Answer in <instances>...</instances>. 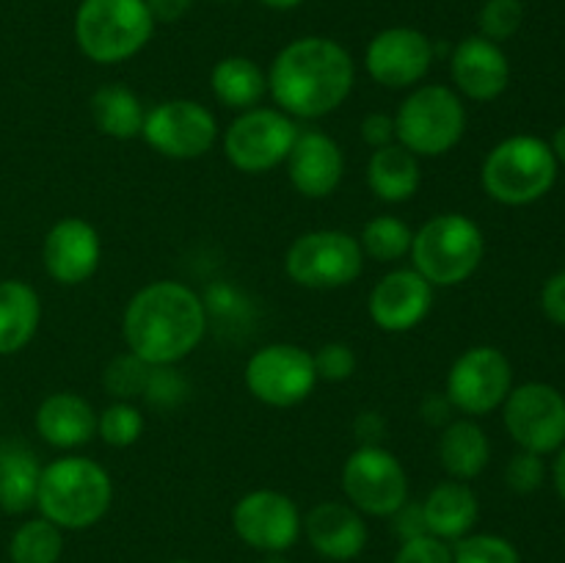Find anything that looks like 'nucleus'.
Wrapping results in <instances>:
<instances>
[{"label":"nucleus","mask_w":565,"mask_h":563,"mask_svg":"<svg viewBox=\"0 0 565 563\" xmlns=\"http://www.w3.org/2000/svg\"><path fill=\"white\" fill-rule=\"evenodd\" d=\"M204 298L185 282L158 279L127 301L121 337L127 351L149 364H177L191 357L207 334Z\"/></svg>","instance_id":"f257e3e1"},{"label":"nucleus","mask_w":565,"mask_h":563,"mask_svg":"<svg viewBox=\"0 0 565 563\" xmlns=\"http://www.w3.org/2000/svg\"><path fill=\"white\" fill-rule=\"evenodd\" d=\"M356 64L340 42L301 36L276 53L268 70V94L292 119H323L353 92Z\"/></svg>","instance_id":"f03ea898"},{"label":"nucleus","mask_w":565,"mask_h":563,"mask_svg":"<svg viewBox=\"0 0 565 563\" xmlns=\"http://www.w3.org/2000/svg\"><path fill=\"white\" fill-rule=\"evenodd\" d=\"M114 502V480L99 461L86 456H61L44 464L36 508L61 530H86L103 522Z\"/></svg>","instance_id":"7ed1b4c3"},{"label":"nucleus","mask_w":565,"mask_h":563,"mask_svg":"<svg viewBox=\"0 0 565 563\" xmlns=\"http://www.w3.org/2000/svg\"><path fill=\"white\" fill-rule=\"evenodd\" d=\"M557 180V158L539 136H508L486 155L480 182L494 202L524 208L552 191Z\"/></svg>","instance_id":"20e7f679"},{"label":"nucleus","mask_w":565,"mask_h":563,"mask_svg":"<svg viewBox=\"0 0 565 563\" xmlns=\"http://www.w3.org/2000/svg\"><path fill=\"white\" fill-rule=\"evenodd\" d=\"M408 257L434 287L463 285L486 257L483 230L463 213H439L414 232Z\"/></svg>","instance_id":"39448f33"},{"label":"nucleus","mask_w":565,"mask_h":563,"mask_svg":"<svg viewBox=\"0 0 565 563\" xmlns=\"http://www.w3.org/2000/svg\"><path fill=\"white\" fill-rule=\"evenodd\" d=\"M154 20L147 0H81L75 11L77 50L94 64H121L149 44Z\"/></svg>","instance_id":"423d86ee"},{"label":"nucleus","mask_w":565,"mask_h":563,"mask_svg":"<svg viewBox=\"0 0 565 563\" xmlns=\"http://www.w3.org/2000/svg\"><path fill=\"white\" fill-rule=\"evenodd\" d=\"M467 132V105L452 86L425 83L414 86L395 114L401 147L417 158H441L461 144Z\"/></svg>","instance_id":"0eeeda50"},{"label":"nucleus","mask_w":565,"mask_h":563,"mask_svg":"<svg viewBox=\"0 0 565 563\" xmlns=\"http://www.w3.org/2000/svg\"><path fill=\"white\" fill-rule=\"evenodd\" d=\"M285 270L307 290H340L364 270L359 237L345 230H312L298 235L285 254Z\"/></svg>","instance_id":"6e6552de"},{"label":"nucleus","mask_w":565,"mask_h":563,"mask_svg":"<svg viewBox=\"0 0 565 563\" xmlns=\"http://www.w3.org/2000/svg\"><path fill=\"white\" fill-rule=\"evenodd\" d=\"M298 130L292 116L279 108H257L241 110L230 127L224 130V155L237 171L243 174H265V171L279 169L296 144Z\"/></svg>","instance_id":"1a4fd4ad"},{"label":"nucleus","mask_w":565,"mask_h":563,"mask_svg":"<svg viewBox=\"0 0 565 563\" xmlns=\"http://www.w3.org/2000/svg\"><path fill=\"white\" fill-rule=\"evenodd\" d=\"M243 381L252 397L274 408H290L307 401L318 386L315 359L296 342H268L248 357Z\"/></svg>","instance_id":"9d476101"},{"label":"nucleus","mask_w":565,"mask_h":563,"mask_svg":"<svg viewBox=\"0 0 565 563\" xmlns=\"http://www.w3.org/2000/svg\"><path fill=\"white\" fill-rule=\"evenodd\" d=\"M345 500L364 517L390 519L408 500V475L401 458L384 445L356 447L342 464Z\"/></svg>","instance_id":"9b49d317"},{"label":"nucleus","mask_w":565,"mask_h":563,"mask_svg":"<svg viewBox=\"0 0 565 563\" xmlns=\"http://www.w3.org/2000/svg\"><path fill=\"white\" fill-rule=\"evenodd\" d=\"M502 423L522 450L557 453L565 445V395L544 381H527L508 392Z\"/></svg>","instance_id":"f8f14e48"},{"label":"nucleus","mask_w":565,"mask_h":563,"mask_svg":"<svg viewBox=\"0 0 565 563\" xmlns=\"http://www.w3.org/2000/svg\"><path fill=\"white\" fill-rule=\"evenodd\" d=\"M141 138L163 158L196 160L218 141V119L196 99H163L147 110Z\"/></svg>","instance_id":"ddd939ff"},{"label":"nucleus","mask_w":565,"mask_h":563,"mask_svg":"<svg viewBox=\"0 0 565 563\" xmlns=\"http://www.w3.org/2000/svg\"><path fill=\"white\" fill-rule=\"evenodd\" d=\"M513 390L511 359L494 346H472L450 364L445 395L456 412L467 417H486L505 403Z\"/></svg>","instance_id":"4468645a"},{"label":"nucleus","mask_w":565,"mask_h":563,"mask_svg":"<svg viewBox=\"0 0 565 563\" xmlns=\"http://www.w3.org/2000/svg\"><path fill=\"white\" fill-rule=\"evenodd\" d=\"M232 528L237 539L263 555L287 552L303 533V517L296 500L285 491L254 489L232 508Z\"/></svg>","instance_id":"2eb2a0df"},{"label":"nucleus","mask_w":565,"mask_h":563,"mask_svg":"<svg viewBox=\"0 0 565 563\" xmlns=\"http://www.w3.org/2000/svg\"><path fill=\"white\" fill-rule=\"evenodd\" d=\"M436 44L417 28H386L370 39L364 66L384 88H414L434 66Z\"/></svg>","instance_id":"dca6fc26"},{"label":"nucleus","mask_w":565,"mask_h":563,"mask_svg":"<svg viewBox=\"0 0 565 563\" xmlns=\"http://www.w3.org/2000/svg\"><path fill=\"white\" fill-rule=\"evenodd\" d=\"M42 263L53 282L77 287L97 274L103 263V237L92 221L81 215L58 219L42 241Z\"/></svg>","instance_id":"f3484780"},{"label":"nucleus","mask_w":565,"mask_h":563,"mask_svg":"<svg viewBox=\"0 0 565 563\" xmlns=\"http://www.w3.org/2000/svg\"><path fill=\"white\" fill-rule=\"evenodd\" d=\"M436 287L414 268H395L375 282L367 312L386 334H406L417 329L434 309Z\"/></svg>","instance_id":"a211bd4d"},{"label":"nucleus","mask_w":565,"mask_h":563,"mask_svg":"<svg viewBox=\"0 0 565 563\" xmlns=\"http://www.w3.org/2000/svg\"><path fill=\"white\" fill-rule=\"evenodd\" d=\"M452 88L472 103H491L511 83V64L505 50L486 36H467L450 55Z\"/></svg>","instance_id":"6ab92c4d"},{"label":"nucleus","mask_w":565,"mask_h":563,"mask_svg":"<svg viewBox=\"0 0 565 563\" xmlns=\"http://www.w3.org/2000/svg\"><path fill=\"white\" fill-rule=\"evenodd\" d=\"M285 166L303 199H329L345 177V152L329 132L298 130Z\"/></svg>","instance_id":"aec40b11"},{"label":"nucleus","mask_w":565,"mask_h":563,"mask_svg":"<svg viewBox=\"0 0 565 563\" xmlns=\"http://www.w3.org/2000/svg\"><path fill=\"white\" fill-rule=\"evenodd\" d=\"M303 535L320 557L345 563L362 555L370 530L364 513H359L351 502L326 500L303 517Z\"/></svg>","instance_id":"412c9836"},{"label":"nucleus","mask_w":565,"mask_h":563,"mask_svg":"<svg viewBox=\"0 0 565 563\" xmlns=\"http://www.w3.org/2000/svg\"><path fill=\"white\" fill-rule=\"evenodd\" d=\"M36 434L55 450H77L97 436V412L77 392H50L36 408Z\"/></svg>","instance_id":"4be33fe9"},{"label":"nucleus","mask_w":565,"mask_h":563,"mask_svg":"<svg viewBox=\"0 0 565 563\" xmlns=\"http://www.w3.org/2000/svg\"><path fill=\"white\" fill-rule=\"evenodd\" d=\"M425 524L436 539L456 544L469 535L480 519V500L467 480H441L423 500Z\"/></svg>","instance_id":"5701e85b"},{"label":"nucleus","mask_w":565,"mask_h":563,"mask_svg":"<svg viewBox=\"0 0 565 563\" xmlns=\"http://www.w3.org/2000/svg\"><path fill=\"white\" fill-rule=\"evenodd\" d=\"M42 323V298L25 279H0V357L28 348Z\"/></svg>","instance_id":"b1692460"},{"label":"nucleus","mask_w":565,"mask_h":563,"mask_svg":"<svg viewBox=\"0 0 565 563\" xmlns=\"http://www.w3.org/2000/svg\"><path fill=\"white\" fill-rule=\"evenodd\" d=\"M436 456L452 480H472L489 467L491 442L475 417H458L441 428Z\"/></svg>","instance_id":"393cba45"},{"label":"nucleus","mask_w":565,"mask_h":563,"mask_svg":"<svg viewBox=\"0 0 565 563\" xmlns=\"http://www.w3.org/2000/svg\"><path fill=\"white\" fill-rule=\"evenodd\" d=\"M419 182H423V169L417 155L397 141L373 149L367 160V185L375 199L386 204H403L417 196Z\"/></svg>","instance_id":"a878e982"},{"label":"nucleus","mask_w":565,"mask_h":563,"mask_svg":"<svg viewBox=\"0 0 565 563\" xmlns=\"http://www.w3.org/2000/svg\"><path fill=\"white\" fill-rule=\"evenodd\" d=\"M42 464L20 439L0 442V511L25 513L36 508Z\"/></svg>","instance_id":"bb28decb"},{"label":"nucleus","mask_w":565,"mask_h":563,"mask_svg":"<svg viewBox=\"0 0 565 563\" xmlns=\"http://www.w3.org/2000/svg\"><path fill=\"white\" fill-rule=\"evenodd\" d=\"M210 88L224 108L241 114L263 103L268 94V72L246 55H226L210 72Z\"/></svg>","instance_id":"cd10ccee"},{"label":"nucleus","mask_w":565,"mask_h":563,"mask_svg":"<svg viewBox=\"0 0 565 563\" xmlns=\"http://www.w3.org/2000/svg\"><path fill=\"white\" fill-rule=\"evenodd\" d=\"M92 121L103 136L116 138V141H130L138 138L147 119L141 97L130 86L121 83H105L92 94Z\"/></svg>","instance_id":"c85d7f7f"},{"label":"nucleus","mask_w":565,"mask_h":563,"mask_svg":"<svg viewBox=\"0 0 565 563\" xmlns=\"http://www.w3.org/2000/svg\"><path fill=\"white\" fill-rule=\"evenodd\" d=\"M61 555H64V530L50 519H28L11 533V563H58Z\"/></svg>","instance_id":"c756f323"},{"label":"nucleus","mask_w":565,"mask_h":563,"mask_svg":"<svg viewBox=\"0 0 565 563\" xmlns=\"http://www.w3.org/2000/svg\"><path fill=\"white\" fill-rule=\"evenodd\" d=\"M412 226L397 215H375L362 226V235H359L364 257L375 263H401L412 254Z\"/></svg>","instance_id":"7c9ffc66"},{"label":"nucleus","mask_w":565,"mask_h":563,"mask_svg":"<svg viewBox=\"0 0 565 563\" xmlns=\"http://www.w3.org/2000/svg\"><path fill=\"white\" fill-rule=\"evenodd\" d=\"M147 417L132 401H114L97 412V436L110 447H132L143 436Z\"/></svg>","instance_id":"2f4dec72"},{"label":"nucleus","mask_w":565,"mask_h":563,"mask_svg":"<svg viewBox=\"0 0 565 563\" xmlns=\"http://www.w3.org/2000/svg\"><path fill=\"white\" fill-rule=\"evenodd\" d=\"M149 373H152V364L143 362L132 351H125L105 364L103 386L114 401H136V397H143Z\"/></svg>","instance_id":"473e14b6"},{"label":"nucleus","mask_w":565,"mask_h":563,"mask_svg":"<svg viewBox=\"0 0 565 563\" xmlns=\"http://www.w3.org/2000/svg\"><path fill=\"white\" fill-rule=\"evenodd\" d=\"M452 563H522V555L502 535L469 533L452 544Z\"/></svg>","instance_id":"72a5a7b5"},{"label":"nucleus","mask_w":565,"mask_h":563,"mask_svg":"<svg viewBox=\"0 0 565 563\" xmlns=\"http://www.w3.org/2000/svg\"><path fill=\"white\" fill-rule=\"evenodd\" d=\"M524 22V3L522 0H486V6L478 14L480 36L491 42H508L519 33Z\"/></svg>","instance_id":"f704fd0d"},{"label":"nucleus","mask_w":565,"mask_h":563,"mask_svg":"<svg viewBox=\"0 0 565 563\" xmlns=\"http://www.w3.org/2000/svg\"><path fill=\"white\" fill-rule=\"evenodd\" d=\"M312 359L318 381H331V384L348 381L359 368L356 351L348 342H326L312 353Z\"/></svg>","instance_id":"c9c22d12"},{"label":"nucleus","mask_w":565,"mask_h":563,"mask_svg":"<svg viewBox=\"0 0 565 563\" xmlns=\"http://www.w3.org/2000/svg\"><path fill=\"white\" fill-rule=\"evenodd\" d=\"M185 395H188V384L185 379L177 373L174 364H152L147 390H143V401L160 408H171L180 401H185Z\"/></svg>","instance_id":"e433bc0d"},{"label":"nucleus","mask_w":565,"mask_h":563,"mask_svg":"<svg viewBox=\"0 0 565 563\" xmlns=\"http://www.w3.org/2000/svg\"><path fill=\"white\" fill-rule=\"evenodd\" d=\"M546 480V464L544 456L530 450H519L516 456L508 461L505 467V484L508 489L516 491V495H533L544 486Z\"/></svg>","instance_id":"4c0bfd02"},{"label":"nucleus","mask_w":565,"mask_h":563,"mask_svg":"<svg viewBox=\"0 0 565 563\" xmlns=\"http://www.w3.org/2000/svg\"><path fill=\"white\" fill-rule=\"evenodd\" d=\"M392 563H452V546L436 535H419V539L403 541Z\"/></svg>","instance_id":"58836bf2"},{"label":"nucleus","mask_w":565,"mask_h":563,"mask_svg":"<svg viewBox=\"0 0 565 563\" xmlns=\"http://www.w3.org/2000/svg\"><path fill=\"white\" fill-rule=\"evenodd\" d=\"M392 530L395 535L403 541L419 539V535H428V524H425V513H423V502L417 500H406L395 513H392Z\"/></svg>","instance_id":"ea45409f"},{"label":"nucleus","mask_w":565,"mask_h":563,"mask_svg":"<svg viewBox=\"0 0 565 563\" xmlns=\"http://www.w3.org/2000/svg\"><path fill=\"white\" fill-rule=\"evenodd\" d=\"M359 136H362V141L367 144L370 149L390 147V144L397 141L395 116L381 114V110H375V114H367L362 119V125H359Z\"/></svg>","instance_id":"a19ab883"},{"label":"nucleus","mask_w":565,"mask_h":563,"mask_svg":"<svg viewBox=\"0 0 565 563\" xmlns=\"http://www.w3.org/2000/svg\"><path fill=\"white\" fill-rule=\"evenodd\" d=\"M541 309H544V315L552 323L563 326L565 329V270L550 276V279L544 282V290H541Z\"/></svg>","instance_id":"79ce46f5"},{"label":"nucleus","mask_w":565,"mask_h":563,"mask_svg":"<svg viewBox=\"0 0 565 563\" xmlns=\"http://www.w3.org/2000/svg\"><path fill=\"white\" fill-rule=\"evenodd\" d=\"M353 436H356L359 447L381 445V442L386 439V419H384V414H381V412H370V408L359 412L356 417H353Z\"/></svg>","instance_id":"37998d69"},{"label":"nucleus","mask_w":565,"mask_h":563,"mask_svg":"<svg viewBox=\"0 0 565 563\" xmlns=\"http://www.w3.org/2000/svg\"><path fill=\"white\" fill-rule=\"evenodd\" d=\"M452 412H456V406H452L445 392H430V395H425L423 406H419V414H423L430 428H445L447 423H452Z\"/></svg>","instance_id":"c03bdc74"},{"label":"nucleus","mask_w":565,"mask_h":563,"mask_svg":"<svg viewBox=\"0 0 565 563\" xmlns=\"http://www.w3.org/2000/svg\"><path fill=\"white\" fill-rule=\"evenodd\" d=\"M193 0H147V9L149 14H152L154 22H163V25H169V22H180L182 17L191 11Z\"/></svg>","instance_id":"a18cd8bd"},{"label":"nucleus","mask_w":565,"mask_h":563,"mask_svg":"<svg viewBox=\"0 0 565 563\" xmlns=\"http://www.w3.org/2000/svg\"><path fill=\"white\" fill-rule=\"evenodd\" d=\"M552 480H555V489L557 495L565 500V445L557 450V458H555V467H552Z\"/></svg>","instance_id":"49530a36"},{"label":"nucleus","mask_w":565,"mask_h":563,"mask_svg":"<svg viewBox=\"0 0 565 563\" xmlns=\"http://www.w3.org/2000/svg\"><path fill=\"white\" fill-rule=\"evenodd\" d=\"M550 147H552V152H555L557 163L565 166V125L557 127V132H555V136H552Z\"/></svg>","instance_id":"de8ad7c7"},{"label":"nucleus","mask_w":565,"mask_h":563,"mask_svg":"<svg viewBox=\"0 0 565 563\" xmlns=\"http://www.w3.org/2000/svg\"><path fill=\"white\" fill-rule=\"evenodd\" d=\"M268 9H276V11H287V9H296V6H301L303 0H263Z\"/></svg>","instance_id":"09e8293b"},{"label":"nucleus","mask_w":565,"mask_h":563,"mask_svg":"<svg viewBox=\"0 0 565 563\" xmlns=\"http://www.w3.org/2000/svg\"><path fill=\"white\" fill-rule=\"evenodd\" d=\"M263 563H290V561L285 557V552H274V555H265Z\"/></svg>","instance_id":"8fccbe9b"},{"label":"nucleus","mask_w":565,"mask_h":563,"mask_svg":"<svg viewBox=\"0 0 565 563\" xmlns=\"http://www.w3.org/2000/svg\"><path fill=\"white\" fill-rule=\"evenodd\" d=\"M169 563H193V561H185V557H177V561H169Z\"/></svg>","instance_id":"3c124183"},{"label":"nucleus","mask_w":565,"mask_h":563,"mask_svg":"<svg viewBox=\"0 0 565 563\" xmlns=\"http://www.w3.org/2000/svg\"><path fill=\"white\" fill-rule=\"evenodd\" d=\"M221 3H232V0H221Z\"/></svg>","instance_id":"603ef678"}]
</instances>
